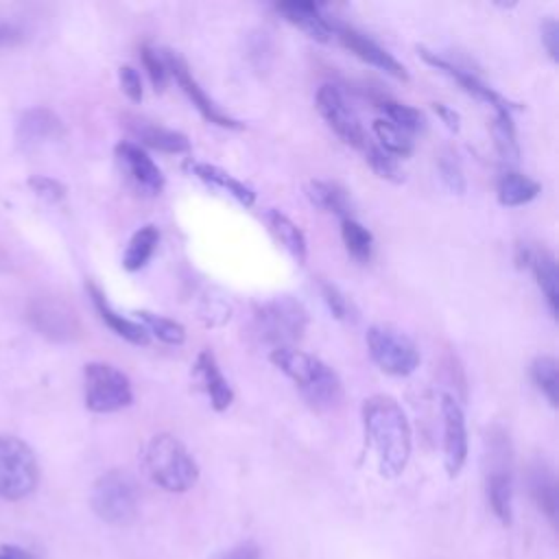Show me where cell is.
Listing matches in <instances>:
<instances>
[{"instance_id": "obj_25", "label": "cell", "mask_w": 559, "mask_h": 559, "mask_svg": "<svg viewBox=\"0 0 559 559\" xmlns=\"http://www.w3.org/2000/svg\"><path fill=\"white\" fill-rule=\"evenodd\" d=\"M266 225L271 229V234L275 236V240L297 260L304 262L308 255V242L304 231L299 229L297 223H293L284 212L280 210H269L266 212Z\"/></svg>"}, {"instance_id": "obj_23", "label": "cell", "mask_w": 559, "mask_h": 559, "mask_svg": "<svg viewBox=\"0 0 559 559\" xmlns=\"http://www.w3.org/2000/svg\"><path fill=\"white\" fill-rule=\"evenodd\" d=\"M306 197L319 210L341 216V221L352 218V201L338 183L323 181V179H312V181L306 183Z\"/></svg>"}, {"instance_id": "obj_21", "label": "cell", "mask_w": 559, "mask_h": 559, "mask_svg": "<svg viewBox=\"0 0 559 559\" xmlns=\"http://www.w3.org/2000/svg\"><path fill=\"white\" fill-rule=\"evenodd\" d=\"M188 168H190L199 179H203L205 183L229 192L240 205L251 207V205L255 203V192H253V188H249L245 181L236 179V177L229 175L227 170H223V168H218V166H212V164H203V162H190Z\"/></svg>"}, {"instance_id": "obj_19", "label": "cell", "mask_w": 559, "mask_h": 559, "mask_svg": "<svg viewBox=\"0 0 559 559\" xmlns=\"http://www.w3.org/2000/svg\"><path fill=\"white\" fill-rule=\"evenodd\" d=\"M528 491L533 502L539 507V511H544V515L550 522H557V513H559V493H557V480L552 469L537 461L531 465L528 469Z\"/></svg>"}, {"instance_id": "obj_31", "label": "cell", "mask_w": 559, "mask_h": 559, "mask_svg": "<svg viewBox=\"0 0 559 559\" xmlns=\"http://www.w3.org/2000/svg\"><path fill=\"white\" fill-rule=\"evenodd\" d=\"M373 133L380 142V148L386 151L393 157H406L413 153V140L406 131H402L400 127H395L393 122H389L386 118H376L373 120Z\"/></svg>"}, {"instance_id": "obj_24", "label": "cell", "mask_w": 559, "mask_h": 559, "mask_svg": "<svg viewBox=\"0 0 559 559\" xmlns=\"http://www.w3.org/2000/svg\"><path fill=\"white\" fill-rule=\"evenodd\" d=\"M496 192H498L500 205L518 207L533 201L542 192V186L520 170H504L498 179Z\"/></svg>"}, {"instance_id": "obj_7", "label": "cell", "mask_w": 559, "mask_h": 559, "mask_svg": "<svg viewBox=\"0 0 559 559\" xmlns=\"http://www.w3.org/2000/svg\"><path fill=\"white\" fill-rule=\"evenodd\" d=\"M85 406L94 413H116L133 402V389L118 367L109 362H87L83 369Z\"/></svg>"}, {"instance_id": "obj_27", "label": "cell", "mask_w": 559, "mask_h": 559, "mask_svg": "<svg viewBox=\"0 0 559 559\" xmlns=\"http://www.w3.org/2000/svg\"><path fill=\"white\" fill-rule=\"evenodd\" d=\"M157 242H159V231H157V227L155 225H144V227H140L133 236H131V240H129V245H127V251H124V255H122V266L127 269V271H140L148 260H151V255H153V251L157 249Z\"/></svg>"}, {"instance_id": "obj_17", "label": "cell", "mask_w": 559, "mask_h": 559, "mask_svg": "<svg viewBox=\"0 0 559 559\" xmlns=\"http://www.w3.org/2000/svg\"><path fill=\"white\" fill-rule=\"evenodd\" d=\"M277 13H282L290 24L304 31L310 39L328 41L332 37L334 20L323 11V4L312 0H288L275 4Z\"/></svg>"}, {"instance_id": "obj_28", "label": "cell", "mask_w": 559, "mask_h": 559, "mask_svg": "<svg viewBox=\"0 0 559 559\" xmlns=\"http://www.w3.org/2000/svg\"><path fill=\"white\" fill-rule=\"evenodd\" d=\"M135 321L146 330L148 336H155L166 345H181L186 341V328L179 321L168 319L164 314L140 310L135 312Z\"/></svg>"}, {"instance_id": "obj_3", "label": "cell", "mask_w": 559, "mask_h": 559, "mask_svg": "<svg viewBox=\"0 0 559 559\" xmlns=\"http://www.w3.org/2000/svg\"><path fill=\"white\" fill-rule=\"evenodd\" d=\"M148 478L170 493H183L199 480V465L188 448L170 432H157L142 452Z\"/></svg>"}, {"instance_id": "obj_39", "label": "cell", "mask_w": 559, "mask_h": 559, "mask_svg": "<svg viewBox=\"0 0 559 559\" xmlns=\"http://www.w3.org/2000/svg\"><path fill=\"white\" fill-rule=\"evenodd\" d=\"M207 325H221L229 319V306L223 299H205L201 314H199Z\"/></svg>"}, {"instance_id": "obj_41", "label": "cell", "mask_w": 559, "mask_h": 559, "mask_svg": "<svg viewBox=\"0 0 559 559\" xmlns=\"http://www.w3.org/2000/svg\"><path fill=\"white\" fill-rule=\"evenodd\" d=\"M31 186H33V190H35L39 197H44V199H48V201H59V199H63V194H66V188H63L59 181L50 179V177H33V179H31Z\"/></svg>"}, {"instance_id": "obj_38", "label": "cell", "mask_w": 559, "mask_h": 559, "mask_svg": "<svg viewBox=\"0 0 559 559\" xmlns=\"http://www.w3.org/2000/svg\"><path fill=\"white\" fill-rule=\"evenodd\" d=\"M118 81H120V90L124 92V96L129 100H133V103L142 100V79L133 66H120Z\"/></svg>"}, {"instance_id": "obj_22", "label": "cell", "mask_w": 559, "mask_h": 559, "mask_svg": "<svg viewBox=\"0 0 559 559\" xmlns=\"http://www.w3.org/2000/svg\"><path fill=\"white\" fill-rule=\"evenodd\" d=\"M131 131L142 144H146L151 148H157L162 153H175L177 155V153L190 151V140L183 133L166 129L162 124H153V122H146V120H133Z\"/></svg>"}, {"instance_id": "obj_9", "label": "cell", "mask_w": 559, "mask_h": 559, "mask_svg": "<svg viewBox=\"0 0 559 559\" xmlns=\"http://www.w3.org/2000/svg\"><path fill=\"white\" fill-rule=\"evenodd\" d=\"M489 472H487V498L491 511L502 524L513 520V476H511V450L504 435L489 439Z\"/></svg>"}, {"instance_id": "obj_13", "label": "cell", "mask_w": 559, "mask_h": 559, "mask_svg": "<svg viewBox=\"0 0 559 559\" xmlns=\"http://www.w3.org/2000/svg\"><path fill=\"white\" fill-rule=\"evenodd\" d=\"M332 35L338 37V41L349 50L354 52L358 59H362L365 63L378 68V70H384L386 74L395 76V79H402L406 81L408 79V72L406 68L391 55L386 52L382 46H378L373 39H369L367 35H362L360 31L334 20L332 24Z\"/></svg>"}, {"instance_id": "obj_37", "label": "cell", "mask_w": 559, "mask_h": 559, "mask_svg": "<svg viewBox=\"0 0 559 559\" xmlns=\"http://www.w3.org/2000/svg\"><path fill=\"white\" fill-rule=\"evenodd\" d=\"M321 293H323V301H325L328 310L332 312V317H336L341 321L352 319V304L334 284H323Z\"/></svg>"}, {"instance_id": "obj_44", "label": "cell", "mask_w": 559, "mask_h": 559, "mask_svg": "<svg viewBox=\"0 0 559 559\" xmlns=\"http://www.w3.org/2000/svg\"><path fill=\"white\" fill-rule=\"evenodd\" d=\"M0 559H33V557L24 548L7 544V546H0Z\"/></svg>"}, {"instance_id": "obj_12", "label": "cell", "mask_w": 559, "mask_h": 559, "mask_svg": "<svg viewBox=\"0 0 559 559\" xmlns=\"http://www.w3.org/2000/svg\"><path fill=\"white\" fill-rule=\"evenodd\" d=\"M164 52V61L168 68V74H173V79L179 83V87L183 90V94L190 98V103L197 107V111L212 124L225 127V129H242V124L238 120H234L231 116H227L225 111L218 109V105L203 92V87L199 85V81L192 76L190 68L186 66V61L173 52V50H162Z\"/></svg>"}, {"instance_id": "obj_34", "label": "cell", "mask_w": 559, "mask_h": 559, "mask_svg": "<svg viewBox=\"0 0 559 559\" xmlns=\"http://www.w3.org/2000/svg\"><path fill=\"white\" fill-rule=\"evenodd\" d=\"M365 148H367V162H369L371 170L378 177H382L391 183H402L404 181V173H402V168H400V164L393 155H389L386 151H382L376 144H367Z\"/></svg>"}, {"instance_id": "obj_5", "label": "cell", "mask_w": 559, "mask_h": 559, "mask_svg": "<svg viewBox=\"0 0 559 559\" xmlns=\"http://www.w3.org/2000/svg\"><path fill=\"white\" fill-rule=\"evenodd\" d=\"M308 328L306 308L293 297L264 301L255 312V330L262 341L275 347H295Z\"/></svg>"}, {"instance_id": "obj_29", "label": "cell", "mask_w": 559, "mask_h": 559, "mask_svg": "<svg viewBox=\"0 0 559 559\" xmlns=\"http://www.w3.org/2000/svg\"><path fill=\"white\" fill-rule=\"evenodd\" d=\"M531 380L555 408L559 404V365L552 356L544 354L531 362Z\"/></svg>"}, {"instance_id": "obj_4", "label": "cell", "mask_w": 559, "mask_h": 559, "mask_svg": "<svg viewBox=\"0 0 559 559\" xmlns=\"http://www.w3.org/2000/svg\"><path fill=\"white\" fill-rule=\"evenodd\" d=\"M138 485L124 469L105 472L92 487V509L107 524H131L138 515Z\"/></svg>"}, {"instance_id": "obj_32", "label": "cell", "mask_w": 559, "mask_h": 559, "mask_svg": "<svg viewBox=\"0 0 559 559\" xmlns=\"http://www.w3.org/2000/svg\"><path fill=\"white\" fill-rule=\"evenodd\" d=\"M491 133H493V144H496L500 157L509 159V162H518L520 144L515 138V124H513L511 111H502V114L493 116Z\"/></svg>"}, {"instance_id": "obj_33", "label": "cell", "mask_w": 559, "mask_h": 559, "mask_svg": "<svg viewBox=\"0 0 559 559\" xmlns=\"http://www.w3.org/2000/svg\"><path fill=\"white\" fill-rule=\"evenodd\" d=\"M378 107L384 111V118L389 122H393L395 127H400L402 131H406L408 135L424 129V116L419 109L406 105V103H400V100H393V98H382L378 103Z\"/></svg>"}, {"instance_id": "obj_36", "label": "cell", "mask_w": 559, "mask_h": 559, "mask_svg": "<svg viewBox=\"0 0 559 559\" xmlns=\"http://www.w3.org/2000/svg\"><path fill=\"white\" fill-rule=\"evenodd\" d=\"M140 57H142V66H144L155 92H162L168 83V68L164 61V52L153 46H142Z\"/></svg>"}, {"instance_id": "obj_20", "label": "cell", "mask_w": 559, "mask_h": 559, "mask_svg": "<svg viewBox=\"0 0 559 559\" xmlns=\"http://www.w3.org/2000/svg\"><path fill=\"white\" fill-rule=\"evenodd\" d=\"M90 295H92V301H94V308H96L98 317L109 325L111 332H116L118 336H122L124 341H129L133 345H146L148 343L151 336L146 334V330L135 319H129V317L116 312L111 308V304L105 299V295L94 284H90Z\"/></svg>"}, {"instance_id": "obj_43", "label": "cell", "mask_w": 559, "mask_h": 559, "mask_svg": "<svg viewBox=\"0 0 559 559\" xmlns=\"http://www.w3.org/2000/svg\"><path fill=\"white\" fill-rule=\"evenodd\" d=\"M221 559H262L260 548L253 542H242L234 546L229 552H225Z\"/></svg>"}, {"instance_id": "obj_8", "label": "cell", "mask_w": 559, "mask_h": 559, "mask_svg": "<svg viewBox=\"0 0 559 559\" xmlns=\"http://www.w3.org/2000/svg\"><path fill=\"white\" fill-rule=\"evenodd\" d=\"M37 461L33 450L11 435H0V496L22 500L37 487Z\"/></svg>"}, {"instance_id": "obj_18", "label": "cell", "mask_w": 559, "mask_h": 559, "mask_svg": "<svg viewBox=\"0 0 559 559\" xmlns=\"http://www.w3.org/2000/svg\"><path fill=\"white\" fill-rule=\"evenodd\" d=\"M194 376L203 384V389H205L214 411L223 413V411H227L231 406L234 391H231L227 378L223 376V371H221V367L216 362V356L210 349H201L199 352V356L194 360Z\"/></svg>"}, {"instance_id": "obj_14", "label": "cell", "mask_w": 559, "mask_h": 559, "mask_svg": "<svg viewBox=\"0 0 559 559\" xmlns=\"http://www.w3.org/2000/svg\"><path fill=\"white\" fill-rule=\"evenodd\" d=\"M417 52H419V57H421L428 66H432L435 70H439V72H443L445 76H450L452 81H456V83H459V85H461L469 96H474L476 100H480V103H485V105L493 107V111H496V114L511 111L509 100H504L496 90H491L487 83H483L476 74H472V72L463 70V68L454 66L452 61H448V59L439 57L437 52H432V50H428V48H424V46H419V48H417Z\"/></svg>"}, {"instance_id": "obj_16", "label": "cell", "mask_w": 559, "mask_h": 559, "mask_svg": "<svg viewBox=\"0 0 559 559\" xmlns=\"http://www.w3.org/2000/svg\"><path fill=\"white\" fill-rule=\"evenodd\" d=\"M518 260H520V264H524L533 271V277L546 299L550 314L557 317V312H559V273H557L555 255L544 247H524L522 245Z\"/></svg>"}, {"instance_id": "obj_6", "label": "cell", "mask_w": 559, "mask_h": 559, "mask_svg": "<svg viewBox=\"0 0 559 559\" xmlns=\"http://www.w3.org/2000/svg\"><path fill=\"white\" fill-rule=\"evenodd\" d=\"M367 349L384 373L397 378L413 373L421 360L413 338L393 325H371L367 330Z\"/></svg>"}, {"instance_id": "obj_11", "label": "cell", "mask_w": 559, "mask_h": 559, "mask_svg": "<svg viewBox=\"0 0 559 559\" xmlns=\"http://www.w3.org/2000/svg\"><path fill=\"white\" fill-rule=\"evenodd\" d=\"M441 421H443V465L450 478H456L467 461V424L465 413L454 395H441Z\"/></svg>"}, {"instance_id": "obj_1", "label": "cell", "mask_w": 559, "mask_h": 559, "mask_svg": "<svg viewBox=\"0 0 559 559\" xmlns=\"http://www.w3.org/2000/svg\"><path fill=\"white\" fill-rule=\"evenodd\" d=\"M362 426L378 472L384 478H397L406 469L413 450V432L404 408L391 395H371L362 404Z\"/></svg>"}, {"instance_id": "obj_42", "label": "cell", "mask_w": 559, "mask_h": 559, "mask_svg": "<svg viewBox=\"0 0 559 559\" xmlns=\"http://www.w3.org/2000/svg\"><path fill=\"white\" fill-rule=\"evenodd\" d=\"M432 109H435V114L441 118V122H443L450 131H459V129H461V116H459L452 107H448V105H443V103H432Z\"/></svg>"}, {"instance_id": "obj_30", "label": "cell", "mask_w": 559, "mask_h": 559, "mask_svg": "<svg viewBox=\"0 0 559 559\" xmlns=\"http://www.w3.org/2000/svg\"><path fill=\"white\" fill-rule=\"evenodd\" d=\"M341 238L347 249V253L358 262H369L373 253V236L371 231L360 225L356 218H343L341 221Z\"/></svg>"}, {"instance_id": "obj_35", "label": "cell", "mask_w": 559, "mask_h": 559, "mask_svg": "<svg viewBox=\"0 0 559 559\" xmlns=\"http://www.w3.org/2000/svg\"><path fill=\"white\" fill-rule=\"evenodd\" d=\"M437 170H439V179L441 183L452 192V194H463L467 183H465V175H463V168L456 159V155L452 151H443L439 155V162H437Z\"/></svg>"}, {"instance_id": "obj_15", "label": "cell", "mask_w": 559, "mask_h": 559, "mask_svg": "<svg viewBox=\"0 0 559 559\" xmlns=\"http://www.w3.org/2000/svg\"><path fill=\"white\" fill-rule=\"evenodd\" d=\"M116 157L138 190L144 194H159L164 190V175L142 146L133 142H120L116 146Z\"/></svg>"}, {"instance_id": "obj_2", "label": "cell", "mask_w": 559, "mask_h": 559, "mask_svg": "<svg viewBox=\"0 0 559 559\" xmlns=\"http://www.w3.org/2000/svg\"><path fill=\"white\" fill-rule=\"evenodd\" d=\"M269 360L299 389L306 402L319 411L336 408L343 400V384L336 371L319 356L299 347H275Z\"/></svg>"}, {"instance_id": "obj_26", "label": "cell", "mask_w": 559, "mask_h": 559, "mask_svg": "<svg viewBox=\"0 0 559 559\" xmlns=\"http://www.w3.org/2000/svg\"><path fill=\"white\" fill-rule=\"evenodd\" d=\"M20 140L26 144L44 142L50 138H57L61 133V120L50 109H31L20 120Z\"/></svg>"}, {"instance_id": "obj_10", "label": "cell", "mask_w": 559, "mask_h": 559, "mask_svg": "<svg viewBox=\"0 0 559 559\" xmlns=\"http://www.w3.org/2000/svg\"><path fill=\"white\" fill-rule=\"evenodd\" d=\"M314 103H317V111L321 114V118L325 120V124L349 146L362 148L367 146V138H365V129L358 120V116L354 114V109L347 105L345 96L341 94V90L336 85L323 83L317 94H314Z\"/></svg>"}, {"instance_id": "obj_40", "label": "cell", "mask_w": 559, "mask_h": 559, "mask_svg": "<svg viewBox=\"0 0 559 559\" xmlns=\"http://www.w3.org/2000/svg\"><path fill=\"white\" fill-rule=\"evenodd\" d=\"M542 44L548 50L552 61H559V22L555 17H546L542 24Z\"/></svg>"}]
</instances>
